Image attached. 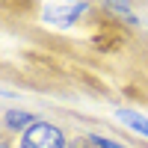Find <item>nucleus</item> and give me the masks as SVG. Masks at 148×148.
<instances>
[{
	"label": "nucleus",
	"instance_id": "nucleus-3",
	"mask_svg": "<svg viewBox=\"0 0 148 148\" xmlns=\"http://www.w3.org/2000/svg\"><path fill=\"white\" fill-rule=\"evenodd\" d=\"M119 119L125 121L130 130H136V133H142V136H148V119H142V116H136V113H127V110H119Z\"/></svg>",
	"mask_w": 148,
	"mask_h": 148
},
{
	"label": "nucleus",
	"instance_id": "nucleus-6",
	"mask_svg": "<svg viewBox=\"0 0 148 148\" xmlns=\"http://www.w3.org/2000/svg\"><path fill=\"white\" fill-rule=\"evenodd\" d=\"M74 148H86V145H83V142H80V145H74Z\"/></svg>",
	"mask_w": 148,
	"mask_h": 148
},
{
	"label": "nucleus",
	"instance_id": "nucleus-2",
	"mask_svg": "<svg viewBox=\"0 0 148 148\" xmlns=\"http://www.w3.org/2000/svg\"><path fill=\"white\" fill-rule=\"evenodd\" d=\"M80 12H86V3H53V6H45L42 15L53 24H71Z\"/></svg>",
	"mask_w": 148,
	"mask_h": 148
},
{
	"label": "nucleus",
	"instance_id": "nucleus-1",
	"mask_svg": "<svg viewBox=\"0 0 148 148\" xmlns=\"http://www.w3.org/2000/svg\"><path fill=\"white\" fill-rule=\"evenodd\" d=\"M21 148H65V136L59 127L47 125V121H36L33 127L24 130Z\"/></svg>",
	"mask_w": 148,
	"mask_h": 148
},
{
	"label": "nucleus",
	"instance_id": "nucleus-4",
	"mask_svg": "<svg viewBox=\"0 0 148 148\" xmlns=\"http://www.w3.org/2000/svg\"><path fill=\"white\" fill-rule=\"evenodd\" d=\"M33 127L36 121H33V116L30 113H18V110H12V113H6V127Z\"/></svg>",
	"mask_w": 148,
	"mask_h": 148
},
{
	"label": "nucleus",
	"instance_id": "nucleus-5",
	"mask_svg": "<svg viewBox=\"0 0 148 148\" xmlns=\"http://www.w3.org/2000/svg\"><path fill=\"white\" fill-rule=\"evenodd\" d=\"M86 142L89 145H98V148H125V145H119L113 139H104V136H86Z\"/></svg>",
	"mask_w": 148,
	"mask_h": 148
},
{
	"label": "nucleus",
	"instance_id": "nucleus-7",
	"mask_svg": "<svg viewBox=\"0 0 148 148\" xmlns=\"http://www.w3.org/2000/svg\"><path fill=\"white\" fill-rule=\"evenodd\" d=\"M3 148H6V145H3Z\"/></svg>",
	"mask_w": 148,
	"mask_h": 148
}]
</instances>
